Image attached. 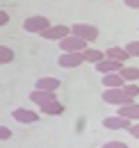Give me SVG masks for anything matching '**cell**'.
I'll return each instance as SVG.
<instances>
[{
    "label": "cell",
    "instance_id": "cell-6",
    "mask_svg": "<svg viewBox=\"0 0 139 148\" xmlns=\"http://www.w3.org/2000/svg\"><path fill=\"white\" fill-rule=\"evenodd\" d=\"M12 119L18 121V123H23V125H32V123L39 121V114L34 110H28V107H16L12 112Z\"/></svg>",
    "mask_w": 139,
    "mask_h": 148
},
{
    "label": "cell",
    "instance_id": "cell-19",
    "mask_svg": "<svg viewBox=\"0 0 139 148\" xmlns=\"http://www.w3.org/2000/svg\"><path fill=\"white\" fill-rule=\"evenodd\" d=\"M121 89H123V91H125V93H128V96H130L132 100H135V98H137V96H139V87H137V84H135V82H125V84H123Z\"/></svg>",
    "mask_w": 139,
    "mask_h": 148
},
{
    "label": "cell",
    "instance_id": "cell-10",
    "mask_svg": "<svg viewBox=\"0 0 139 148\" xmlns=\"http://www.w3.org/2000/svg\"><path fill=\"white\" fill-rule=\"evenodd\" d=\"M116 114L123 116V119H128V121H139V103H128V105H121V107H116Z\"/></svg>",
    "mask_w": 139,
    "mask_h": 148
},
{
    "label": "cell",
    "instance_id": "cell-7",
    "mask_svg": "<svg viewBox=\"0 0 139 148\" xmlns=\"http://www.w3.org/2000/svg\"><path fill=\"white\" fill-rule=\"evenodd\" d=\"M57 64L62 69H78L80 64H85V57L82 53H62L57 57Z\"/></svg>",
    "mask_w": 139,
    "mask_h": 148
},
{
    "label": "cell",
    "instance_id": "cell-11",
    "mask_svg": "<svg viewBox=\"0 0 139 148\" xmlns=\"http://www.w3.org/2000/svg\"><path fill=\"white\" fill-rule=\"evenodd\" d=\"M130 123H132V121L123 119V116H119V114H116V116H105L103 119V125L107 130H125Z\"/></svg>",
    "mask_w": 139,
    "mask_h": 148
},
{
    "label": "cell",
    "instance_id": "cell-18",
    "mask_svg": "<svg viewBox=\"0 0 139 148\" xmlns=\"http://www.w3.org/2000/svg\"><path fill=\"white\" fill-rule=\"evenodd\" d=\"M9 62H14V50L0 43V64H9Z\"/></svg>",
    "mask_w": 139,
    "mask_h": 148
},
{
    "label": "cell",
    "instance_id": "cell-1",
    "mask_svg": "<svg viewBox=\"0 0 139 148\" xmlns=\"http://www.w3.org/2000/svg\"><path fill=\"white\" fill-rule=\"evenodd\" d=\"M71 34L85 39L87 43H94L96 39L100 37L98 27H96V25H89V23H73V25H71Z\"/></svg>",
    "mask_w": 139,
    "mask_h": 148
},
{
    "label": "cell",
    "instance_id": "cell-24",
    "mask_svg": "<svg viewBox=\"0 0 139 148\" xmlns=\"http://www.w3.org/2000/svg\"><path fill=\"white\" fill-rule=\"evenodd\" d=\"M7 23H9V14H7L5 9H0V27H2V25H7Z\"/></svg>",
    "mask_w": 139,
    "mask_h": 148
},
{
    "label": "cell",
    "instance_id": "cell-8",
    "mask_svg": "<svg viewBox=\"0 0 139 148\" xmlns=\"http://www.w3.org/2000/svg\"><path fill=\"white\" fill-rule=\"evenodd\" d=\"M52 100H57V91H43V89L30 91V103H34L36 107L48 105V103H52Z\"/></svg>",
    "mask_w": 139,
    "mask_h": 148
},
{
    "label": "cell",
    "instance_id": "cell-21",
    "mask_svg": "<svg viewBox=\"0 0 139 148\" xmlns=\"http://www.w3.org/2000/svg\"><path fill=\"white\" fill-rule=\"evenodd\" d=\"M125 130H128V134H130L132 139H139V123H137V121H132Z\"/></svg>",
    "mask_w": 139,
    "mask_h": 148
},
{
    "label": "cell",
    "instance_id": "cell-20",
    "mask_svg": "<svg viewBox=\"0 0 139 148\" xmlns=\"http://www.w3.org/2000/svg\"><path fill=\"white\" fill-rule=\"evenodd\" d=\"M123 48H125V53L130 57H139V41H128Z\"/></svg>",
    "mask_w": 139,
    "mask_h": 148
},
{
    "label": "cell",
    "instance_id": "cell-2",
    "mask_svg": "<svg viewBox=\"0 0 139 148\" xmlns=\"http://www.w3.org/2000/svg\"><path fill=\"white\" fill-rule=\"evenodd\" d=\"M103 103L112 105V107H121V105L132 103V98L123 91L121 87H116V89H105V91H103Z\"/></svg>",
    "mask_w": 139,
    "mask_h": 148
},
{
    "label": "cell",
    "instance_id": "cell-22",
    "mask_svg": "<svg viewBox=\"0 0 139 148\" xmlns=\"http://www.w3.org/2000/svg\"><path fill=\"white\" fill-rule=\"evenodd\" d=\"M12 137V130L7 128V125H0V141H7Z\"/></svg>",
    "mask_w": 139,
    "mask_h": 148
},
{
    "label": "cell",
    "instance_id": "cell-15",
    "mask_svg": "<svg viewBox=\"0 0 139 148\" xmlns=\"http://www.w3.org/2000/svg\"><path fill=\"white\" fill-rule=\"evenodd\" d=\"M39 112L46 114V116H59V114H64V105H62L59 100H52V103H48V105H41Z\"/></svg>",
    "mask_w": 139,
    "mask_h": 148
},
{
    "label": "cell",
    "instance_id": "cell-4",
    "mask_svg": "<svg viewBox=\"0 0 139 148\" xmlns=\"http://www.w3.org/2000/svg\"><path fill=\"white\" fill-rule=\"evenodd\" d=\"M87 46L89 43L85 39L75 37V34H66V37L59 41V50H62V53H82Z\"/></svg>",
    "mask_w": 139,
    "mask_h": 148
},
{
    "label": "cell",
    "instance_id": "cell-14",
    "mask_svg": "<svg viewBox=\"0 0 139 148\" xmlns=\"http://www.w3.org/2000/svg\"><path fill=\"white\" fill-rule=\"evenodd\" d=\"M125 80H123L119 73H105L103 75V87L105 89H116V87H123Z\"/></svg>",
    "mask_w": 139,
    "mask_h": 148
},
{
    "label": "cell",
    "instance_id": "cell-16",
    "mask_svg": "<svg viewBox=\"0 0 139 148\" xmlns=\"http://www.w3.org/2000/svg\"><path fill=\"white\" fill-rule=\"evenodd\" d=\"M82 57H85V62H89V64H98V62L105 57V53H103V50H98V48L87 46V48L82 50Z\"/></svg>",
    "mask_w": 139,
    "mask_h": 148
},
{
    "label": "cell",
    "instance_id": "cell-12",
    "mask_svg": "<svg viewBox=\"0 0 139 148\" xmlns=\"http://www.w3.org/2000/svg\"><path fill=\"white\" fill-rule=\"evenodd\" d=\"M105 53V57H107V59H114V62H121V64H125V62H128V53H125V48H123V46H109V48H107V50H103Z\"/></svg>",
    "mask_w": 139,
    "mask_h": 148
},
{
    "label": "cell",
    "instance_id": "cell-3",
    "mask_svg": "<svg viewBox=\"0 0 139 148\" xmlns=\"http://www.w3.org/2000/svg\"><path fill=\"white\" fill-rule=\"evenodd\" d=\"M48 25H50L48 16H41V14L28 16V18L23 21V30H25V32H30V34H41V32H43Z\"/></svg>",
    "mask_w": 139,
    "mask_h": 148
},
{
    "label": "cell",
    "instance_id": "cell-13",
    "mask_svg": "<svg viewBox=\"0 0 139 148\" xmlns=\"http://www.w3.org/2000/svg\"><path fill=\"white\" fill-rule=\"evenodd\" d=\"M59 87H62V82L57 77H48V75L46 77H39L34 82V89H43V91H57Z\"/></svg>",
    "mask_w": 139,
    "mask_h": 148
},
{
    "label": "cell",
    "instance_id": "cell-17",
    "mask_svg": "<svg viewBox=\"0 0 139 148\" xmlns=\"http://www.w3.org/2000/svg\"><path fill=\"white\" fill-rule=\"evenodd\" d=\"M119 75H121L125 82H137V80H139V69H135V66H125V64H123V69L119 71Z\"/></svg>",
    "mask_w": 139,
    "mask_h": 148
},
{
    "label": "cell",
    "instance_id": "cell-5",
    "mask_svg": "<svg viewBox=\"0 0 139 148\" xmlns=\"http://www.w3.org/2000/svg\"><path fill=\"white\" fill-rule=\"evenodd\" d=\"M66 34H71V27H69V25H48L39 37L48 39V41H62Z\"/></svg>",
    "mask_w": 139,
    "mask_h": 148
},
{
    "label": "cell",
    "instance_id": "cell-25",
    "mask_svg": "<svg viewBox=\"0 0 139 148\" xmlns=\"http://www.w3.org/2000/svg\"><path fill=\"white\" fill-rule=\"evenodd\" d=\"M123 5L128 9H139V0H123Z\"/></svg>",
    "mask_w": 139,
    "mask_h": 148
},
{
    "label": "cell",
    "instance_id": "cell-9",
    "mask_svg": "<svg viewBox=\"0 0 139 148\" xmlns=\"http://www.w3.org/2000/svg\"><path fill=\"white\" fill-rule=\"evenodd\" d=\"M94 66H96L98 73H103V75L105 73H119V71L123 69L121 62H114V59H107V57H103V59H100L98 64H94Z\"/></svg>",
    "mask_w": 139,
    "mask_h": 148
},
{
    "label": "cell",
    "instance_id": "cell-23",
    "mask_svg": "<svg viewBox=\"0 0 139 148\" xmlns=\"http://www.w3.org/2000/svg\"><path fill=\"white\" fill-rule=\"evenodd\" d=\"M103 148H128V144H123V141H105Z\"/></svg>",
    "mask_w": 139,
    "mask_h": 148
}]
</instances>
